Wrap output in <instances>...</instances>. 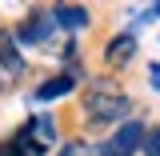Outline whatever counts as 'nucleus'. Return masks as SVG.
<instances>
[{
    "label": "nucleus",
    "instance_id": "1",
    "mask_svg": "<svg viewBox=\"0 0 160 156\" xmlns=\"http://www.w3.org/2000/svg\"><path fill=\"white\" fill-rule=\"evenodd\" d=\"M140 144H144V124H140V120H124L116 132H112V140H108L104 152L108 156H132Z\"/></svg>",
    "mask_w": 160,
    "mask_h": 156
},
{
    "label": "nucleus",
    "instance_id": "2",
    "mask_svg": "<svg viewBox=\"0 0 160 156\" xmlns=\"http://www.w3.org/2000/svg\"><path fill=\"white\" fill-rule=\"evenodd\" d=\"M84 108L92 120H116L128 112V100L124 96H112V92H88L84 96Z\"/></svg>",
    "mask_w": 160,
    "mask_h": 156
},
{
    "label": "nucleus",
    "instance_id": "3",
    "mask_svg": "<svg viewBox=\"0 0 160 156\" xmlns=\"http://www.w3.org/2000/svg\"><path fill=\"white\" fill-rule=\"evenodd\" d=\"M52 24L68 28V32L88 28V8H80V4H56V8H52Z\"/></svg>",
    "mask_w": 160,
    "mask_h": 156
},
{
    "label": "nucleus",
    "instance_id": "4",
    "mask_svg": "<svg viewBox=\"0 0 160 156\" xmlns=\"http://www.w3.org/2000/svg\"><path fill=\"white\" fill-rule=\"evenodd\" d=\"M136 56V40L132 36H116L112 44H108V64H124V60Z\"/></svg>",
    "mask_w": 160,
    "mask_h": 156
},
{
    "label": "nucleus",
    "instance_id": "5",
    "mask_svg": "<svg viewBox=\"0 0 160 156\" xmlns=\"http://www.w3.org/2000/svg\"><path fill=\"white\" fill-rule=\"evenodd\" d=\"M68 88H72V76H56V80H48L36 96H40V100H52V96H64Z\"/></svg>",
    "mask_w": 160,
    "mask_h": 156
},
{
    "label": "nucleus",
    "instance_id": "6",
    "mask_svg": "<svg viewBox=\"0 0 160 156\" xmlns=\"http://www.w3.org/2000/svg\"><path fill=\"white\" fill-rule=\"evenodd\" d=\"M140 148H144V156H160V128H148Z\"/></svg>",
    "mask_w": 160,
    "mask_h": 156
},
{
    "label": "nucleus",
    "instance_id": "7",
    "mask_svg": "<svg viewBox=\"0 0 160 156\" xmlns=\"http://www.w3.org/2000/svg\"><path fill=\"white\" fill-rule=\"evenodd\" d=\"M0 60H4L8 68H20V56H12V52H8V36H0Z\"/></svg>",
    "mask_w": 160,
    "mask_h": 156
},
{
    "label": "nucleus",
    "instance_id": "8",
    "mask_svg": "<svg viewBox=\"0 0 160 156\" xmlns=\"http://www.w3.org/2000/svg\"><path fill=\"white\" fill-rule=\"evenodd\" d=\"M148 84L160 92V60H156V64H148Z\"/></svg>",
    "mask_w": 160,
    "mask_h": 156
}]
</instances>
